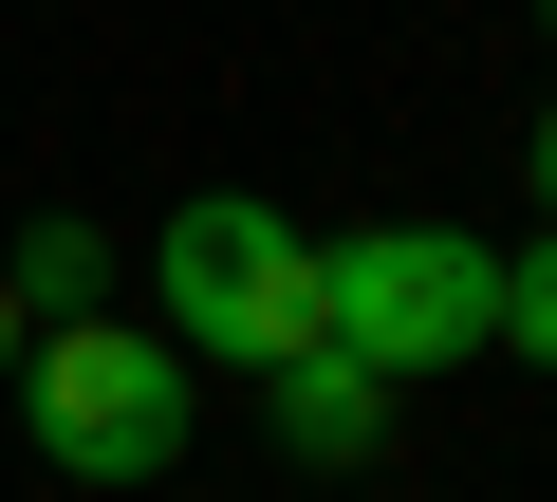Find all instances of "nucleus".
I'll return each instance as SVG.
<instances>
[{
    "instance_id": "nucleus-5",
    "label": "nucleus",
    "mask_w": 557,
    "mask_h": 502,
    "mask_svg": "<svg viewBox=\"0 0 557 502\" xmlns=\"http://www.w3.org/2000/svg\"><path fill=\"white\" fill-rule=\"evenodd\" d=\"M0 298H20V335H75V317H112V242H94V223H38L20 261H0Z\"/></svg>"
},
{
    "instance_id": "nucleus-1",
    "label": "nucleus",
    "mask_w": 557,
    "mask_h": 502,
    "mask_svg": "<svg viewBox=\"0 0 557 502\" xmlns=\"http://www.w3.org/2000/svg\"><path fill=\"white\" fill-rule=\"evenodd\" d=\"M317 354H354L372 391L465 372V354H502V261L465 223H354V242H317Z\"/></svg>"
},
{
    "instance_id": "nucleus-8",
    "label": "nucleus",
    "mask_w": 557,
    "mask_h": 502,
    "mask_svg": "<svg viewBox=\"0 0 557 502\" xmlns=\"http://www.w3.org/2000/svg\"><path fill=\"white\" fill-rule=\"evenodd\" d=\"M0 372H20V298H0Z\"/></svg>"
},
{
    "instance_id": "nucleus-6",
    "label": "nucleus",
    "mask_w": 557,
    "mask_h": 502,
    "mask_svg": "<svg viewBox=\"0 0 557 502\" xmlns=\"http://www.w3.org/2000/svg\"><path fill=\"white\" fill-rule=\"evenodd\" d=\"M502 354H539V372H557V223L502 261Z\"/></svg>"
},
{
    "instance_id": "nucleus-4",
    "label": "nucleus",
    "mask_w": 557,
    "mask_h": 502,
    "mask_svg": "<svg viewBox=\"0 0 557 502\" xmlns=\"http://www.w3.org/2000/svg\"><path fill=\"white\" fill-rule=\"evenodd\" d=\"M260 391H278V446H317V465H372L391 446V391L354 354H298V372H260Z\"/></svg>"
},
{
    "instance_id": "nucleus-7",
    "label": "nucleus",
    "mask_w": 557,
    "mask_h": 502,
    "mask_svg": "<svg viewBox=\"0 0 557 502\" xmlns=\"http://www.w3.org/2000/svg\"><path fill=\"white\" fill-rule=\"evenodd\" d=\"M539 205H557V112H539Z\"/></svg>"
},
{
    "instance_id": "nucleus-3",
    "label": "nucleus",
    "mask_w": 557,
    "mask_h": 502,
    "mask_svg": "<svg viewBox=\"0 0 557 502\" xmlns=\"http://www.w3.org/2000/svg\"><path fill=\"white\" fill-rule=\"evenodd\" d=\"M20 409H38V465L57 483H168L186 465V354L168 335H112V317L20 335Z\"/></svg>"
},
{
    "instance_id": "nucleus-9",
    "label": "nucleus",
    "mask_w": 557,
    "mask_h": 502,
    "mask_svg": "<svg viewBox=\"0 0 557 502\" xmlns=\"http://www.w3.org/2000/svg\"><path fill=\"white\" fill-rule=\"evenodd\" d=\"M539 20H557V0H539Z\"/></svg>"
},
{
    "instance_id": "nucleus-2",
    "label": "nucleus",
    "mask_w": 557,
    "mask_h": 502,
    "mask_svg": "<svg viewBox=\"0 0 557 502\" xmlns=\"http://www.w3.org/2000/svg\"><path fill=\"white\" fill-rule=\"evenodd\" d=\"M149 280H168V354H242V372H298L317 354V223H278L260 186L168 205Z\"/></svg>"
}]
</instances>
